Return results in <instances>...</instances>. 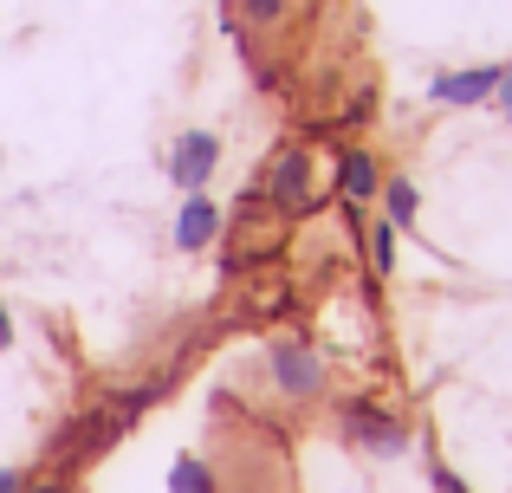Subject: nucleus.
Wrapping results in <instances>:
<instances>
[{
  "label": "nucleus",
  "instance_id": "nucleus-12",
  "mask_svg": "<svg viewBox=\"0 0 512 493\" xmlns=\"http://www.w3.org/2000/svg\"><path fill=\"white\" fill-rule=\"evenodd\" d=\"M240 7V20L253 26V33H279V26L299 13V0H234Z\"/></svg>",
  "mask_w": 512,
  "mask_h": 493
},
{
  "label": "nucleus",
  "instance_id": "nucleus-3",
  "mask_svg": "<svg viewBox=\"0 0 512 493\" xmlns=\"http://www.w3.org/2000/svg\"><path fill=\"white\" fill-rule=\"evenodd\" d=\"M117 435H130V429L111 416V409H91V416H72L65 429H52V442L39 448V461H46V468H65V474H78L85 461H98L104 448L117 442Z\"/></svg>",
  "mask_w": 512,
  "mask_h": 493
},
{
  "label": "nucleus",
  "instance_id": "nucleus-5",
  "mask_svg": "<svg viewBox=\"0 0 512 493\" xmlns=\"http://www.w3.org/2000/svg\"><path fill=\"white\" fill-rule=\"evenodd\" d=\"M214 169H221V137L214 130H182L169 150V182L182 195H201L214 182Z\"/></svg>",
  "mask_w": 512,
  "mask_h": 493
},
{
  "label": "nucleus",
  "instance_id": "nucleus-9",
  "mask_svg": "<svg viewBox=\"0 0 512 493\" xmlns=\"http://www.w3.org/2000/svg\"><path fill=\"white\" fill-rule=\"evenodd\" d=\"M376 202H383V221H396L402 234H409V228H415V215H422V189H415L409 176H383Z\"/></svg>",
  "mask_w": 512,
  "mask_h": 493
},
{
  "label": "nucleus",
  "instance_id": "nucleus-15",
  "mask_svg": "<svg viewBox=\"0 0 512 493\" xmlns=\"http://www.w3.org/2000/svg\"><path fill=\"white\" fill-rule=\"evenodd\" d=\"M493 104H500V111H506V124H512V59L500 65V91H493Z\"/></svg>",
  "mask_w": 512,
  "mask_h": 493
},
{
  "label": "nucleus",
  "instance_id": "nucleus-7",
  "mask_svg": "<svg viewBox=\"0 0 512 493\" xmlns=\"http://www.w3.org/2000/svg\"><path fill=\"white\" fill-rule=\"evenodd\" d=\"M493 91H500V65H467V72H441L428 85V98L467 111V104H493Z\"/></svg>",
  "mask_w": 512,
  "mask_h": 493
},
{
  "label": "nucleus",
  "instance_id": "nucleus-4",
  "mask_svg": "<svg viewBox=\"0 0 512 493\" xmlns=\"http://www.w3.org/2000/svg\"><path fill=\"white\" fill-rule=\"evenodd\" d=\"M338 422H344V435L363 448V455H402L409 448V422L402 416H389V409H376L370 396H350V403L338 409Z\"/></svg>",
  "mask_w": 512,
  "mask_h": 493
},
{
  "label": "nucleus",
  "instance_id": "nucleus-18",
  "mask_svg": "<svg viewBox=\"0 0 512 493\" xmlns=\"http://www.w3.org/2000/svg\"><path fill=\"white\" fill-rule=\"evenodd\" d=\"M20 481H26V468H0V493H20Z\"/></svg>",
  "mask_w": 512,
  "mask_h": 493
},
{
  "label": "nucleus",
  "instance_id": "nucleus-1",
  "mask_svg": "<svg viewBox=\"0 0 512 493\" xmlns=\"http://www.w3.org/2000/svg\"><path fill=\"white\" fill-rule=\"evenodd\" d=\"M325 195H338V182L318 176V156L305 150V143H286L260 176V202L286 221H305L312 208H325Z\"/></svg>",
  "mask_w": 512,
  "mask_h": 493
},
{
  "label": "nucleus",
  "instance_id": "nucleus-10",
  "mask_svg": "<svg viewBox=\"0 0 512 493\" xmlns=\"http://www.w3.org/2000/svg\"><path fill=\"white\" fill-rule=\"evenodd\" d=\"M396 221H363V241H357V253L370 260V279H389L396 273Z\"/></svg>",
  "mask_w": 512,
  "mask_h": 493
},
{
  "label": "nucleus",
  "instance_id": "nucleus-2",
  "mask_svg": "<svg viewBox=\"0 0 512 493\" xmlns=\"http://www.w3.org/2000/svg\"><path fill=\"white\" fill-rule=\"evenodd\" d=\"M266 377H273V390L286 396V403H318V396L331 390L325 357H318L312 338H273L266 344Z\"/></svg>",
  "mask_w": 512,
  "mask_h": 493
},
{
  "label": "nucleus",
  "instance_id": "nucleus-13",
  "mask_svg": "<svg viewBox=\"0 0 512 493\" xmlns=\"http://www.w3.org/2000/svg\"><path fill=\"white\" fill-rule=\"evenodd\" d=\"M156 396H163V377H143V383H130V390H117V396H111V416L130 429V422H137L143 409L156 403Z\"/></svg>",
  "mask_w": 512,
  "mask_h": 493
},
{
  "label": "nucleus",
  "instance_id": "nucleus-17",
  "mask_svg": "<svg viewBox=\"0 0 512 493\" xmlns=\"http://www.w3.org/2000/svg\"><path fill=\"white\" fill-rule=\"evenodd\" d=\"M0 351H13V312H7V299H0Z\"/></svg>",
  "mask_w": 512,
  "mask_h": 493
},
{
  "label": "nucleus",
  "instance_id": "nucleus-8",
  "mask_svg": "<svg viewBox=\"0 0 512 493\" xmlns=\"http://www.w3.org/2000/svg\"><path fill=\"white\" fill-rule=\"evenodd\" d=\"M214 241H221V208L208 202V189H201V195H188L182 215H175V247L201 253V247H214Z\"/></svg>",
  "mask_w": 512,
  "mask_h": 493
},
{
  "label": "nucleus",
  "instance_id": "nucleus-14",
  "mask_svg": "<svg viewBox=\"0 0 512 493\" xmlns=\"http://www.w3.org/2000/svg\"><path fill=\"white\" fill-rule=\"evenodd\" d=\"M20 493H78V474H65V468H33L20 481Z\"/></svg>",
  "mask_w": 512,
  "mask_h": 493
},
{
  "label": "nucleus",
  "instance_id": "nucleus-6",
  "mask_svg": "<svg viewBox=\"0 0 512 493\" xmlns=\"http://www.w3.org/2000/svg\"><path fill=\"white\" fill-rule=\"evenodd\" d=\"M331 182H338V202H376V189H383V163H376L370 143H344Z\"/></svg>",
  "mask_w": 512,
  "mask_h": 493
},
{
  "label": "nucleus",
  "instance_id": "nucleus-11",
  "mask_svg": "<svg viewBox=\"0 0 512 493\" xmlns=\"http://www.w3.org/2000/svg\"><path fill=\"white\" fill-rule=\"evenodd\" d=\"M169 493H221V481H214V468L201 455H175L169 461Z\"/></svg>",
  "mask_w": 512,
  "mask_h": 493
},
{
  "label": "nucleus",
  "instance_id": "nucleus-16",
  "mask_svg": "<svg viewBox=\"0 0 512 493\" xmlns=\"http://www.w3.org/2000/svg\"><path fill=\"white\" fill-rule=\"evenodd\" d=\"M435 493H467V481H461V474H448V468L435 461Z\"/></svg>",
  "mask_w": 512,
  "mask_h": 493
}]
</instances>
